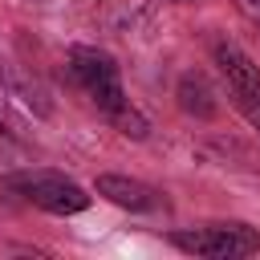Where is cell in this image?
Here are the masks:
<instances>
[{
    "label": "cell",
    "mask_w": 260,
    "mask_h": 260,
    "mask_svg": "<svg viewBox=\"0 0 260 260\" xmlns=\"http://www.w3.org/2000/svg\"><path fill=\"white\" fill-rule=\"evenodd\" d=\"M98 195L118 203V207H130V211H154L158 207V191L130 179V175H98Z\"/></svg>",
    "instance_id": "obj_5"
},
{
    "label": "cell",
    "mask_w": 260,
    "mask_h": 260,
    "mask_svg": "<svg viewBox=\"0 0 260 260\" xmlns=\"http://www.w3.org/2000/svg\"><path fill=\"white\" fill-rule=\"evenodd\" d=\"M171 244L191 256H207V260H240L260 248V232L248 223H207V228L171 232Z\"/></svg>",
    "instance_id": "obj_1"
},
{
    "label": "cell",
    "mask_w": 260,
    "mask_h": 260,
    "mask_svg": "<svg viewBox=\"0 0 260 260\" xmlns=\"http://www.w3.org/2000/svg\"><path fill=\"white\" fill-rule=\"evenodd\" d=\"M110 122H114L122 134H130V138H146V118H142L130 102H126L122 110H114V114H110Z\"/></svg>",
    "instance_id": "obj_7"
},
{
    "label": "cell",
    "mask_w": 260,
    "mask_h": 260,
    "mask_svg": "<svg viewBox=\"0 0 260 260\" xmlns=\"http://www.w3.org/2000/svg\"><path fill=\"white\" fill-rule=\"evenodd\" d=\"M215 65L228 81L232 93H244V98H260V65L232 41H219L215 45Z\"/></svg>",
    "instance_id": "obj_4"
},
{
    "label": "cell",
    "mask_w": 260,
    "mask_h": 260,
    "mask_svg": "<svg viewBox=\"0 0 260 260\" xmlns=\"http://www.w3.org/2000/svg\"><path fill=\"white\" fill-rule=\"evenodd\" d=\"M69 69H73L77 85L89 93V102H93L106 118L126 106V89H122V77H118V65H114L110 53L89 49V45H73V49H69Z\"/></svg>",
    "instance_id": "obj_2"
},
{
    "label": "cell",
    "mask_w": 260,
    "mask_h": 260,
    "mask_svg": "<svg viewBox=\"0 0 260 260\" xmlns=\"http://www.w3.org/2000/svg\"><path fill=\"white\" fill-rule=\"evenodd\" d=\"M4 187L16 191V195H24L41 211H53V215H73V211H85L89 207V195L73 179L57 175V171H20Z\"/></svg>",
    "instance_id": "obj_3"
},
{
    "label": "cell",
    "mask_w": 260,
    "mask_h": 260,
    "mask_svg": "<svg viewBox=\"0 0 260 260\" xmlns=\"http://www.w3.org/2000/svg\"><path fill=\"white\" fill-rule=\"evenodd\" d=\"M0 150H16V134H12L4 122H0Z\"/></svg>",
    "instance_id": "obj_9"
},
{
    "label": "cell",
    "mask_w": 260,
    "mask_h": 260,
    "mask_svg": "<svg viewBox=\"0 0 260 260\" xmlns=\"http://www.w3.org/2000/svg\"><path fill=\"white\" fill-rule=\"evenodd\" d=\"M179 106L187 114H195V118H211L215 114V93H211V85H207L203 73H187L179 81Z\"/></svg>",
    "instance_id": "obj_6"
},
{
    "label": "cell",
    "mask_w": 260,
    "mask_h": 260,
    "mask_svg": "<svg viewBox=\"0 0 260 260\" xmlns=\"http://www.w3.org/2000/svg\"><path fill=\"white\" fill-rule=\"evenodd\" d=\"M232 106L248 118L252 130H260V98H244V93H232Z\"/></svg>",
    "instance_id": "obj_8"
}]
</instances>
